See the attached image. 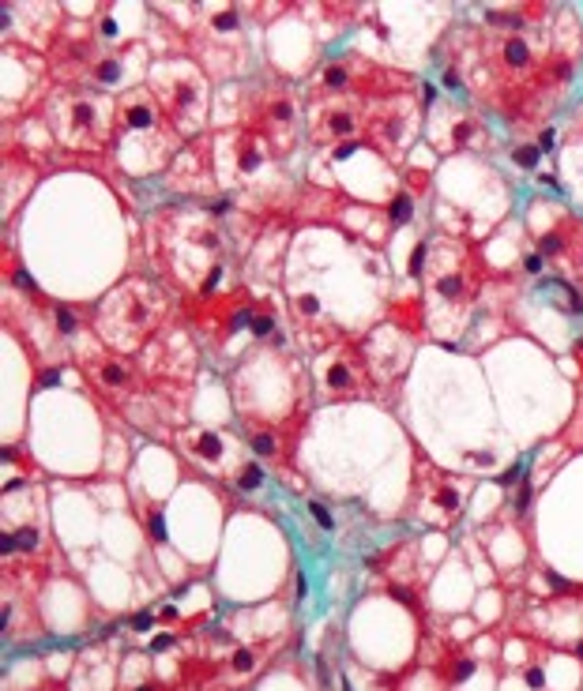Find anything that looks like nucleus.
Wrapping results in <instances>:
<instances>
[{
    "label": "nucleus",
    "instance_id": "72a5a7b5",
    "mask_svg": "<svg viewBox=\"0 0 583 691\" xmlns=\"http://www.w3.org/2000/svg\"><path fill=\"white\" fill-rule=\"evenodd\" d=\"M527 500H531V481H523L520 485V511L527 507Z\"/></svg>",
    "mask_w": 583,
    "mask_h": 691
},
{
    "label": "nucleus",
    "instance_id": "4be33fe9",
    "mask_svg": "<svg viewBox=\"0 0 583 691\" xmlns=\"http://www.w3.org/2000/svg\"><path fill=\"white\" fill-rule=\"evenodd\" d=\"M309 511H313V519L324 526V530H331V526H335V519H331V511L324 504H316V500H313V504H309Z\"/></svg>",
    "mask_w": 583,
    "mask_h": 691
},
{
    "label": "nucleus",
    "instance_id": "4468645a",
    "mask_svg": "<svg viewBox=\"0 0 583 691\" xmlns=\"http://www.w3.org/2000/svg\"><path fill=\"white\" fill-rule=\"evenodd\" d=\"M12 541H16V549H27V553H31L34 545H38V530H34V526H23V530L12 534Z\"/></svg>",
    "mask_w": 583,
    "mask_h": 691
},
{
    "label": "nucleus",
    "instance_id": "423d86ee",
    "mask_svg": "<svg viewBox=\"0 0 583 691\" xmlns=\"http://www.w3.org/2000/svg\"><path fill=\"white\" fill-rule=\"evenodd\" d=\"M354 128H358V117L350 109H335L328 117V136H354Z\"/></svg>",
    "mask_w": 583,
    "mask_h": 691
},
{
    "label": "nucleus",
    "instance_id": "c756f323",
    "mask_svg": "<svg viewBox=\"0 0 583 691\" xmlns=\"http://www.w3.org/2000/svg\"><path fill=\"white\" fill-rule=\"evenodd\" d=\"M354 151H358V143H339V147H335V158L343 162V158H350Z\"/></svg>",
    "mask_w": 583,
    "mask_h": 691
},
{
    "label": "nucleus",
    "instance_id": "f704fd0d",
    "mask_svg": "<svg viewBox=\"0 0 583 691\" xmlns=\"http://www.w3.org/2000/svg\"><path fill=\"white\" fill-rule=\"evenodd\" d=\"M444 87H452V91H456V87H459V76H456V72H444Z\"/></svg>",
    "mask_w": 583,
    "mask_h": 691
},
{
    "label": "nucleus",
    "instance_id": "7ed1b4c3",
    "mask_svg": "<svg viewBox=\"0 0 583 691\" xmlns=\"http://www.w3.org/2000/svg\"><path fill=\"white\" fill-rule=\"evenodd\" d=\"M125 121H128V128H136V132H147V128H155V121H158L155 102H143V98H136V102L125 109Z\"/></svg>",
    "mask_w": 583,
    "mask_h": 691
},
{
    "label": "nucleus",
    "instance_id": "cd10ccee",
    "mask_svg": "<svg viewBox=\"0 0 583 691\" xmlns=\"http://www.w3.org/2000/svg\"><path fill=\"white\" fill-rule=\"evenodd\" d=\"M260 162H264V154H256V151H245V154H241V169H245V173H249V169H256Z\"/></svg>",
    "mask_w": 583,
    "mask_h": 691
},
{
    "label": "nucleus",
    "instance_id": "f3484780",
    "mask_svg": "<svg viewBox=\"0 0 583 691\" xmlns=\"http://www.w3.org/2000/svg\"><path fill=\"white\" fill-rule=\"evenodd\" d=\"M211 27L219 34H234L237 31V12H219V16L211 19Z\"/></svg>",
    "mask_w": 583,
    "mask_h": 691
},
{
    "label": "nucleus",
    "instance_id": "f03ea898",
    "mask_svg": "<svg viewBox=\"0 0 583 691\" xmlns=\"http://www.w3.org/2000/svg\"><path fill=\"white\" fill-rule=\"evenodd\" d=\"M501 61H505V68H512V72H523V68H531L535 53H531V46H527L523 38H508L505 46H501Z\"/></svg>",
    "mask_w": 583,
    "mask_h": 691
},
{
    "label": "nucleus",
    "instance_id": "e433bc0d",
    "mask_svg": "<svg viewBox=\"0 0 583 691\" xmlns=\"http://www.w3.org/2000/svg\"><path fill=\"white\" fill-rule=\"evenodd\" d=\"M136 691H158V688H155V684H140Z\"/></svg>",
    "mask_w": 583,
    "mask_h": 691
},
{
    "label": "nucleus",
    "instance_id": "c9c22d12",
    "mask_svg": "<svg viewBox=\"0 0 583 691\" xmlns=\"http://www.w3.org/2000/svg\"><path fill=\"white\" fill-rule=\"evenodd\" d=\"M102 34H110V38H113V34H117V23H113V19H106V23H102Z\"/></svg>",
    "mask_w": 583,
    "mask_h": 691
},
{
    "label": "nucleus",
    "instance_id": "f257e3e1",
    "mask_svg": "<svg viewBox=\"0 0 583 691\" xmlns=\"http://www.w3.org/2000/svg\"><path fill=\"white\" fill-rule=\"evenodd\" d=\"M433 271H437L433 293H437L441 301H459V297L467 293V278L459 275V271H452V267H433Z\"/></svg>",
    "mask_w": 583,
    "mask_h": 691
},
{
    "label": "nucleus",
    "instance_id": "a878e982",
    "mask_svg": "<svg viewBox=\"0 0 583 691\" xmlns=\"http://www.w3.org/2000/svg\"><path fill=\"white\" fill-rule=\"evenodd\" d=\"M542 267H546V260H542V252H531V256L523 260V271H527V275H542Z\"/></svg>",
    "mask_w": 583,
    "mask_h": 691
},
{
    "label": "nucleus",
    "instance_id": "20e7f679",
    "mask_svg": "<svg viewBox=\"0 0 583 691\" xmlns=\"http://www.w3.org/2000/svg\"><path fill=\"white\" fill-rule=\"evenodd\" d=\"M324 384H328V391H335V395L354 391V369H350L347 361H331L328 372H324Z\"/></svg>",
    "mask_w": 583,
    "mask_h": 691
},
{
    "label": "nucleus",
    "instance_id": "7c9ffc66",
    "mask_svg": "<svg viewBox=\"0 0 583 691\" xmlns=\"http://www.w3.org/2000/svg\"><path fill=\"white\" fill-rule=\"evenodd\" d=\"M151 646L162 654V650H170V646H174V635H155V643H151Z\"/></svg>",
    "mask_w": 583,
    "mask_h": 691
},
{
    "label": "nucleus",
    "instance_id": "b1692460",
    "mask_svg": "<svg viewBox=\"0 0 583 691\" xmlns=\"http://www.w3.org/2000/svg\"><path fill=\"white\" fill-rule=\"evenodd\" d=\"M298 308L305 316H316V312H320V297H316V293H305V297H298Z\"/></svg>",
    "mask_w": 583,
    "mask_h": 691
},
{
    "label": "nucleus",
    "instance_id": "ddd939ff",
    "mask_svg": "<svg viewBox=\"0 0 583 691\" xmlns=\"http://www.w3.org/2000/svg\"><path fill=\"white\" fill-rule=\"evenodd\" d=\"M320 83L331 87V91H343V87H350V76L343 72V68H328V72L320 76Z\"/></svg>",
    "mask_w": 583,
    "mask_h": 691
},
{
    "label": "nucleus",
    "instance_id": "6e6552de",
    "mask_svg": "<svg viewBox=\"0 0 583 691\" xmlns=\"http://www.w3.org/2000/svg\"><path fill=\"white\" fill-rule=\"evenodd\" d=\"M196 98H200V94H196V87H192V83H177V87H174V109H177V113H185V109L196 106Z\"/></svg>",
    "mask_w": 583,
    "mask_h": 691
},
{
    "label": "nucleus",
    "instance_id": "412c9836",
    "mask_svg": "<svg viewBox=\"0 0 583 691\" xmlns=\"http://www.w3.org/2000/svg\"><path fill=\"white\" fill-rule=\"evenodd\" d=\"M249 327H253V335H256V338L275 335V320H271V316H256V320L249 323Z\"/></svg>",
    "mask_w": 583,
    "mask_h": 691
},
{
    "label": "nucleus",
    "instance_id": "1a4fd4ad",
    "mask_svg": "<svg viewBox=\"0 0 583 691\" xmlns=\"http://www.w3.org/2000/svg\"><path fill=\"white\" fill-rule=\"evenodd\" d=\"M125 380H128V372L121 361H106V365H102V384L106 387H121Z\"/></svg>",
    "mask_w": 583,
    "mask_h": 691
},
{
    "label": "nucleus",
    "instance_id": "9d476101",
    "mask_svg": "<svg viewBox=\"0 0 583 691\" xmlns=\"http://www.w3.org/2000/svg\"><path fill=\"white\" fill-rule=\"evenodd\" d=\"M260 481H264V470H260V466H245L241 477H237V489L253 492V489H260Z\"/></svg>",
    "mask_w": 583,
    "mask_h": 691
},
{
    "label": "nucleus",
    "instance_id": "2eb2a0df",
    "mask_svg": "<svg viewBox=\"0 0 583 691\" xmlns=\"http://www.w3.org/2000/svg\"><path fill=\"white\" fill-rule=\"evenodd\" d=\"M53 316H57V323H61V335H76L79 331V320L68 312V308H53Z\"/></svg>",
    "mask_w": 583,
    "mask_h": 691
},
{
    "label": "nucleus",
    "instance_id": "5701e85b",
    "mask_svg": "<svg viewBox=\"0 0 583 691\" xmlns=\"http://www.w3.org/2000/svg\"><path fill=\"white\" fill-rule=\"evenodd\" d=\"M234 669L237 673H249L253 669V650H234Z\"/></svg>",
    "mask_w": 583,
    "mask_h": 691
},
{
    "label": "nucleus",
    "instance_id": "9b49d317",
    "mask_svg": "<svg viewBox=\"0 0 583 691\" xmlns=\"http://www.w3.org/2000/svg\"><path fill=\"white\" fill-rule=\"evenodd\" d=\"M98 79L110 87V83H117L121 79V57H106V61L98 64Z\"/></svg>",
    "mask_w": 583,
    "mask_h": 691
},
{
    "label": "nucleus",
    "instance_id": "2f4dec72",
    "mask_svg": "<svg viewBox=\"0 0 583 691\" xmlns=\"http://www.w3.org/2000/svg\"><path fill=\"white\" fill-rule=\"evenodd\" d=\"M392 598H399V605H414V598H410L403 586H392Z\"/></svg>",
    "mask_w": 583,
    "mask_h": 691
},
{
    "label": "nucleus",
    "instance_id": "6ab92c4d",
    "mask_svg": "<svg viewBox=\"0 0 583 691\" xmlns=\"http://www.w3.org/2000/svg\"><path fill=\"white\" fill-rule=\"evenodd\" d=\"M437 507H444V511H456V507H459V492L452 489V485L437 489Z\"/></svg>",
    "mask_w": 583,
    "mask_h": 691
},
{
    "label": "nucleus",
    "instance_id": "f8f14e48",
    "mask_svg": "<svg viewBox=\"0 0 583 691\" xmlns=\"http://www.w3.org/2000/svg\"><path fill=\"white\" fill-rule=\"evenodd\" d=\"M516 166H523V169H535L538 162H542V147H516Z\"/></svg>",
    "mask_w": 583,
    "mask_h": 691
},
{
    "label": "nucleus",
    "instance_id": "0eeeda50",
    "mask_svg": "<svg viewBox=\"0 0 583 691\" xmlns=\"http://www.w3.org/2000/svg\"><path fill=\"white\" fill-rule=\"evenodd\" d=\"M414 215V196H407V192H399L392 203H388V218H392L395 226H403L407 218Z\"/></svg>",
    "mask_w": 583,
    "mask_h": 691
},
{
    "label": "nucleus",
    "instance_id": "393cba45",
    "mask_svg": "<svg viewBox=\"0 0 583 691\" xmlns=\"http://www.w3.org/2000/svg\"><path fill=\"white\" fill-rule=\"evenodd\" d=\"M151 538L166 541V519H162V511H151Z\"/></svg>",
    "mask_w": 583,
    "mask_h": 691
},
{
    "label": "nucleus",
    "instance_id": "aec40b11",
    "mask_svg": "<svg viewBox=\"0 0 583 691\" xmlns=\"http://www.w3.org/2000/svg\"><path fill=\"white\" fill-rule=\"evenodd\" d=\"M471 676H474V661H471V658H456L452 680H456V684H463V680H471Z\"/></svg>",
    "mask_w": 583,
    "mask_h": 691
},
{
    "label": "nucleus",
    "instance_id": "a211bd4d",
    "mask_svg": "<svg viewBox=\"0 0 583 691\" xmlns=\"http://www.w3.org/2000/svg\"><path fill=\"white\" fill-rule=\"evenodd\" d=\"M426 252H429L426 241L414 245V252H410V275H422V271H426Z\"/></svg>",
    "mask_w": 583,
    "mask_h": 691
},
{
    "label": "nucleus",
    "instance_id": "39448f33",
    "mask_svg": "<svg viewBox=\"0 0 583 691\" xmlns=\"http://www.w3.org/2000/svg\"><path fill=\"white\" fill-rule=\"evenodd\" d=\"M192 451H196L200 459H207V462H219L222 459V440L215 436V432H196Z\"/></svg>",
    "mask_w": 583,
    "mask_h": 691
},
{
    "label": "nucleus",
    "instance_id": "4c0bfd02",
    "mask_svg": "<svg viewBox=\"0 0 583 691\" xmlns=\"http://www.w3.org/2000/svg\"><path fill=\"white\" fill-rule=\"evenodd\" d=\"M576 654H580V661H583V643H580V646H576Z\"/></svg>",
    "mask_w": 583,
    "mask_h": 691
},
{
    "label": "nucleus",
    "instance_id": "c85d7f7f",
    "mask_svg": "<svg viewBox=\"0 0 583 691\" xmlns=\"http://www.w3.org/2000/svg\"><path fill=\"white\" fill-rule=\"evenodd\" d=\"M57 384H61V372L57 369H46L42 372V380H38V387H57Z\"/></svg>",
    "mask_w": 583,
    "mask_h": 691
},
{
    "label": "nucleus",
    "instance_id": "bb28decb",
    "mask_svg": "<svg viewBox=\"0 0 583 691\" xmlns=\"http://www.w3.org/2000/svg\"><path fill=\"white\" fill-rule=\"evenodd\" d=\"M523 680H527V688H535V691L546 688V673H542V669H527V673H523Z\"/></svg>",
    "mask_w": 583,
    "mask_h": 691
},
{
    "label": "nucleus",
    "instance_id": "dca6fc26",
    "mask_svg": "<svg viewBox=\"0 0 583 691\" xmlns=\"http://www.w3.org/2000/svg\"><path fill=\"white\" fill-rule=\"evenodd\" d=\"M253 451H256V455H264V459H268V455H275V436H271V432H256Z\"/></svg>",
    "mask_w": 583,
    "mask_h": 691
},
{
    "label": "nucleus",
    "instance_id": "473e14b6",
    "mask_svg": "<svg viewBox=\"0 0 583 691\" xmlns=\"http://www.w3.org/2000/svg\"><path fill=\"white\" fill-rule=\"evenodd\" d=\"M132 628H136V631H151V616L140 613V616H136V620H132Z\"/></svg>",
    "mask_w": 583,
    "mask_h": 691
}]
</instances>
